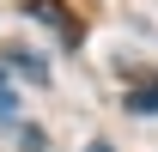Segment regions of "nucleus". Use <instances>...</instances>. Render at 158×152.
Here are the masks:
<instances>
[{
    "mask_svg": "<svg viewBox=\"0 0 158 152\" xmlns=\"http://www.w3.org/2000/svg\"><path fill=\"white\" fill-rule=\"evenodd\" d=\"M6 67H19V73H24V79H37V85H43V79H49V67H43L37 55H12V61H6Z\"/></svg>",
    "mask_w": 158,
    "mask_h": 152,
    "instance_id": "7ed1b4c3",
    "label": "nucleus"
},
{
    "mask_svg": "<svg viewBox=\"0 0 158 152\" xmlns=\"http://www.w3.org/2000/svg\"><path fill=\"white\" fill-rule=\"evenodd\" d=\"M0 116H12V85H6V61H0Z\"/></svg>",
    "mask_w": 158,
    "mask_h": 152,
    "instance_id": "20e7f679",
    "label": "nucleus"
},
{
    "mask_svg": "<svg viewBox=\"0 0 158 152\" xmlns=\"http://www.w3.org/2000/svg\"><path fill=\"white\" fill-rule=\"evenodd\" d=\"M128 110H134V116H158V79H152V85H134V91H128Z\"/></svg>",
    "mask_w": 158,
    "mask_h": 152,
    "instance_id": "f03ea898",
    "label": "nucleus"
},
{
    "mask_svg": "<svg viewBox=\"0 0 158 152\" xmlns=\"http://www.w3.org/2000/svg\"><path fill=\"white\" fill-rule=\"evenodd\" d=\"M85 152H110V146H103V140H91V146H85Z\"/></svg>",
    "mask_w": 158,
    "mask_h": 152,
    "instance_id": "39448f33",
    "label": "nucleus"
},
{
    "mask_svg": "<svg viewBox=\"0 0 158 152\" xmlns=\"http://www.w3.org/2000/svg\"><path fill=\"white\" fill-rule=\"evenodd\" d=\"M24 19H37V24H49L67 49H79V19L61 6V0H24Z\"/></svg>",
    "mask_w": 158,
    "mask_h": 152,
    "instance_id": "f257e3e1",
    "label": "nucleus"
}]
</instances>
